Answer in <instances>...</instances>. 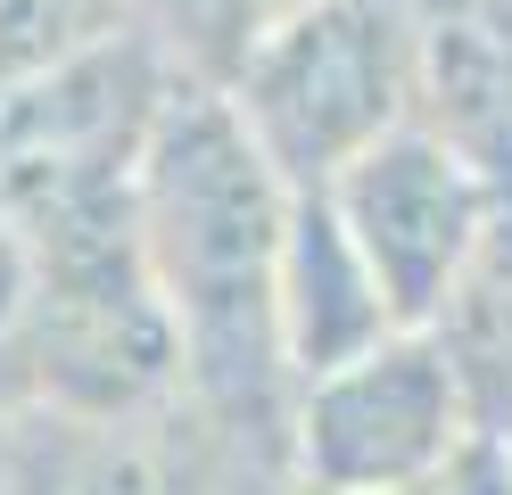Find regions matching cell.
<instances>
[{
  "instance_id": "6da1fadb",
  "label": "cell",
  "mask_w": 512,
  "mask_h": 495,
  "mask_svg": "<svg viewBox=\"0 0 512 495\" xmlns=\"http://www.w3.org/2000/svg\"><path fill=\"white\" fill-rule=\"evenodd\" d=\"M290 182L215 83H174L149 124L133 215L182 330V380L215 413L290 446L298 372L281 347V231Z\"/></svg>"
},
{
  "instance_id": "7a4b0ae2",
  "label": "cell",
  "mask_w": 512,
  "mask_h": 495,
  "mask_svg": "<svg viewBox=\"0 0 512 495\" xmlns=\"http://www.w3.org/2000/svg\"><path fill=\"white\" fill-rule=\"evenodd\" d=\"M0 215L17 223V396L141 405L182 388V330L149 273L133 182Z\"/></svg>"
},
{
  "instance_id": "3957f363",
  "label": "cell",
  "mask_w": 512,
  "mask_h": 495,
  "mask_svg": "<svg viewBox=\"0 0 512 495\" xmlns=\"http://www.w3.org/2000/svg\"><path fill=\"white\" fill-rule=\"evenodd\" d=\"M0 495H298L290 446L215 413L199 388L141 405H0Z\"/></svg>"
},
{
  "instance_id": "277c9868",
  "label": "cell",
  "mask_w": 512,
  "mask_h": 495,
  "mask_svg": "<svg viewBox=\"0 0 512 495\" xmlns=\"http://www.w3.org/2000/svg\"><path fill=\"white\" fill-rule=\"evenodd\" d=\"M223 99L290 190H331L372 141L413 124L405 0H314L223 83Z\"/></svg>"
},
{
  "instance_id": "5b68a950",
  "label": "cell",
  "mask_w": 512,
  "mask_h": 495,
  "mask_svg": "<svg viewBox=\"0 0 512 495\" xmlns=\"http://www.w3.org/2000/svg\"><path fill=\"white\" fill-rule=\"evenodd\" d=\"M488 438L471 388L430 322L389 330L380 347L331 363L298 388L290 413V471L298 495H405L446 479Z\"/></svg>"
},
{
  "instance_id": "8992f818",
  "label": "cell",
  "mask_w": 512,
  "mask_h": 495,
  "mask_svg": "<svg viewBox=\"0 0 512 495\" xmlns=\"http://www.w3.org/2000/svg\"><path fill=\"white\" fill-rule=\"evenodd\" d=\"M504 198L512 190H496L479 165H463L446 141H430L422 124H397L389 141H372L331 182V207L347 215L356 248L372 256L397 322H438L446 289L463 281L479 231L496 223Z\"/></svg>"
},
{
  "instance_id": "52a82bcc",
  "label": "cell",
  "mask_w": 512,
  "mask_h": 495,
  "mask_svg": "<svg viewBox=\"0 0 512 495\" xmlns=\"http://www.w3.org/2000/svg\"><path fill=\"white\" fill-rule=\"evenodd\" d=\"M413 124L512 190V0H405Z\"/></svg>"
},
{
  "instance_id": "ba28073f",
  "label": "cell",
  "mask_w": 512,
  "mask_h": 495,
  "mask_svg": "<svg viewBox=\"0 0 512 495\" xmlns=\"http://www.w3.org/2000/svg\"><path fill=\"white\" fill-rule=\"evenodd\" d=\"M397 322L389 289H380L372 256L356 248L347 215L331 207V190H298L290 198V231H281V347H290L298 388L331 363L380 347Z\"/></svg>"
},
{
  "instance_id": "9c48e42d",
  "label": "cell",
  "mask_w": 512,
  "mask_h": 495,
  "mask_svg": "<svg viewBox=\"0 0 512 495\" xmlns=\"http://www.w3.org/2000/svg\"><path fill=\"white\" fill-rule=\"evenodd\" d=\"M430 330L446 339V355H455L479 429L512 446V198L496 207V223L479 231L463 281L446 289V306H438Z\"/></svg>"
},
{
  "instance_id": "30bf717a",
  "label": "cell",
  "mask_w": 512,
  "mask_h": 495,
  "mask_svg": "<svg viewBox=\"0 0 512 495\" xmlns=\"http://www.w3.org/2000/svg\"><path fill=\"white\" fill-rule=\"evenodd\" d=\"M298 9H314V0H124V17L166 50L174 75L182 83H215V91L232 83Z\"/></svg>"
},
{
  "instance_id": "8fae6325",
  "label": "cell",
  "mask_w": 512,
  "mask_h": 495,
  "mask_svg": "<svg viewBox=\"0 0 512 495\" xmlns=\"http://www.w3.org/2000/svg\"><path fill=\"white\" fill-rule=\"evenodd\" d=\"M124 0H0V91L124 33Z\"/></svg>"
},
{
  "instance_id": "7c38bea8",
  "label": "cell",
  "mask_w": 512,
  "mask_h": 495,
  "mask_svg": "<svg viewBox=\"0 0 512 495\" xmlns=\"http://www.w3.org/2000/svg\"><path fill=\"white\" fill-rule=\"evenodd\" d=\"M405 495H512V446H504V438H479L446 479L405 487Z\"/></svg>"
}]
</instances>
